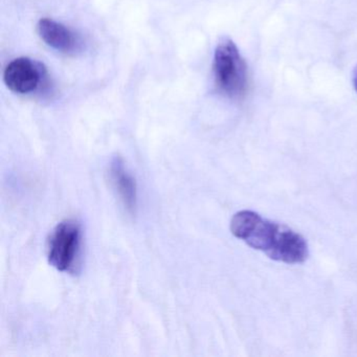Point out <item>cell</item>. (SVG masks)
I'll return each instance as SVG.
<instances>
[{
	"label": "cell",
	"instance_id": "cell-3",
	"mask_svg": "<svg viewBox=\"0 0 357 357\" xmlns=\"http://www.w3.org/2000/svg\"><path fill=\"white\" fill-rule=\"evenodd\" d=\"M81 225L76 220L62 221L52 231L47 243V259L52 266L63 273H74L80 260Z\"/></svg>",
	"mask_w": 357,
	"mask_h": 357
},
{
	"label": "cell",
	"instance_id": "cell-2",
	"mask_svg": "<svg viewBox=\"0 0 357 357\" xmlns=\"http://www.w3.org/2000/svg\"><path fill=\"white\" fill-rule=\"evenodd\" d=\"M215 83L219 91L231 98L240 99L248 91V66L235 43L229 38L219 41L213 61Z\"/></svg>",
	"mask_w": 357,
	"mask_h": 357
},
{
	"label": "cell",
	"instance_id": "cell-5",
	"mask_svg": "<svg viewBox=\"0 0 357 357\" xmlns=\"http://www.w3.org/2000/svg\"><path fill=\"white\" fill-rule=\"evenodd\" d=\"M37 32L41 40L52 49L66 55H77L83 51L84 43L74 31L49 18L39 20Z\"/></svg>",
	"mask_w": 357,
	"mask_h": 357
},
{
	"label": "cell",
	"instance_id": "cell-7",
	"mask_svg": "<svg viewBox=\"0 0 357 357\" xmlns=\"http://www.w3.org/2000/svg\"><path fill=\"white\" fill-rule=\"evenodd\" d=\"M354 86H355V89H356V91H357V70H356V73H355Z\"/></svg>",
	"mask_w": 357,
	"mask_h": 357
},
{
	"label": "cell",
	"instance_id": "cell-4",
	"mask_svg": "<svg viewBox=\"0 0 357 357\" xmlns=\"http://www.w3.org/2000/svg\"><path fill=\"white\" fill-rule=\"evenodd\" d=\"M3 81L10 91L18 95H32L47 85L45 66L30 58H17L8 64Z\"/></svg>",
	"mask_w": 357,
	"mask_h": 357
},
{
	"label": "cell",
	"instance_id": "cell-6",
	"mask_svg": "<svg viewBox=\"0 0 357 357\" xmlns=\"http://www.w3.org/2000/svg\"><path fill=\"white\" fill-rule=\"evenodd\" d=\"M109 175L112 185L125 210L130 215L135 214L137 206V183L132 175L127 170L122 158L119 156L112 158Z\"/></svg>",
	"mask_w": 357,
	"mask_h": 357
},
{
	"label": "cell",
	"instance_id": "cell-1",
	"mask_svg": "<svg viewBox=\"0 0 357 357\" xmlns=\"http://www.w3.org/2000/svg\"><path fill=\"white\" fill-rule=\"evenodd\" d=\"M231 231L250 248L279 262L298 264L309 256L308 244L303 236L252 211L236 213L231 220Z\"/></svg>",
	"mask_w": 357,
	"mask_h": 357
}]
</instances>
